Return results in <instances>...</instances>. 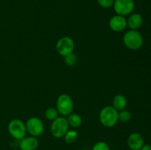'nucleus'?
<instances>
[{
	"label": "nucleus",
	"instance_id": "nucleus-6",
	"mask_svg": "<svg viewBox=\"0 0 151 150\" xmlns=\"http://www.w3.org/2000/svg\"><path fill=\"white\" fill-rule=\"evenodd\" d=\"M57 52L63 57L73 53L75 49V42L73 39L69 36L61 37L58 40L55 45Z\"/></svg>",
	"mask_w": 151,
	"mask_h": 150
},
{
	"label": "nucleus",
	"instance_id": "nucleus-12",
	"mask_svg": "<svg viewBox=\"0 0 151 150\" xmlns=\"http://www.w3.org/2000/svg\"><path fill=\"white\" fill-rule=\"evenodd\" d=\"M142 24L143 18L139 13H132L127 19V26H128L130 29L137 30L139 28L141 27Z\"/></svg>",
	"mask_w": 151,
	"mask_h": 150
},
{
	"label": "nucleus",
	"instance_id": "nucleus-18",
	"mask_svg": "<svg viewBox=\"0 0 151 150\" xmlns=\"http://www.w3.org/2000/svg\"><path fill=\"white\" fill-rule=\"evenodd\" d=\"M64 58V62L66 63V66H69V67H72V66H75V65L78 63V57L75 54L72 53V54H69V55L66 56V57H63Z\"/></svg>",
	"mask_w": 151,
	"mask_h": 150
},
{
	"label": "nucleus",
	"instance_id": "nucleus-22",
	"mask_svg": "<svg viewBox=\"0 0 151 150\" xmlns=\"http://www.w3.org/2000/svg\"><path fill=\"white\" fill-rule=\"evenodd\" d=\"M114 1H115V0H114Z\"/></svg>",
	"mask_w": 151,
	"mask_h": 150
},
{
	"label": "nucleus",
	"instance_id": "nucleus-10",
	"mask_svg": "<svg viewBox=\"0 0 151 150\" xmlns=\"http://www.w3.org/2000/svg\"><path fill=\"white\" fill-rule=\"evenodd\" d=\"M144 144V138L139 132L130 134L127 139V145L131 150H140Z\"/></svg>",
	"mask_w": 151,
	"mask_h": 150
},
{
	"label": "nucleus",
	"instance_id": "nucleus-7",
	"mask_svg": "<svg viewBox=\"0 0 151 150\" xmlns=\"http://www.w3.org/2000/svg\"><path fill=\"white\" fill-rule=\"evenodd\" d=\"M25 126L27 132H28L31 136L37 138L44 132V126L42 120L35 116L29 118L25 123Z\"/></svg>",
	"mask_w": 151,
	"mask_h": 150
},
{
	"label": "nucleus",
	"instance_id": "nucleus-3",
	"mask_svg": "<svg viewBox=\"0 0 151 150\" xmlns=\"http://www.w3.org/2000/svg\"><path fill=\"white\" fill-rule=\"evenodd\" d=\"M56 109L62 116H67L74 110V102L72 97L67 94H60L56 101Z\"/></svg>",
	"mask_w": 151,
	"mask_h": 150
},
{
	"label": "nucleus",
	"instance_id": "nucleus-5",
	"mask_svg": "<svg viewBox=\"0 0 151 150\" xmlns=\"http://www.w3.org/2000/svg\"><path fill=\"white\" fill-rule=\"evenodd\" d=\"M7 130L9 134L16 140H22L24 138L27 133L25 124L22 120L18 119H13L7 125Z\"/></svg>",
	"mask_w": 151,
	"mask_h": 150
},
{
	"label": "nucleus",
	"instance_id": "nucleus-4",
	"mask_svg": "<svg viewBox=\"0 0 151 150\" xmlns=\"http://www.w3.org/2000/svg\"><path fill=\"white\" fill-rule=\"evenodd\" d=\"M69 129V125L66 120V118L63 117V116H58L57 119L52 121L50 132L54 138H63L65 134Z\"/></svg>",
	"mask_w": 151,
	"mask_h": 150
},
{
	"label": "nucleus",
	"instance_id": "nucleus-21",
	"mask_svg": "<svg viewBox=\"0 0 151 150\" xmlns=\"http://www.w3.org/2000/svg\"><path fill=\"white\" fill-rule=\"evenodd\" d=\"M140 150H151V145L148 144H144Z\"/></svg>",
	"mask_w": 151,
	"mask_h": 150
},
{
	"label": "nucleus",
	"instance_id": "nucleus-13",
	"mask_svg": "<svg viewBox=\"0 0 151 150\" xmlns=\"http://www.w3.org/2000/svg\"><path fill=\"white\" fill-rule=\"evenodd\" d=\"M127 104H128V101H127L126 97L122 94H117L115 96L113 99V101H112V104H113L112 106L117 111L125 110Z\"/></svg>",
	"mask_w": 151,
	"mask_h": 150
},
{
	"label": "nucleus",
	"instance_id": "nucleus-20",
	"mask_svg": "<svg viewBox=\"0 0 151 150\" xmlns=\"http://www.w3.org/2000/svg\"><path fill=\"white\" fill-rule=\"evenodd\" d=\"M114 0H97L99 5L103 8H110L113 7Z\"/></svg>",
	"mask_w": 151,
	"mask_h": 150
},
{
	"label": "nucleus",
	"instance_id": "nucleus-8",
	"mask_svg": "<svg viewBox=\"0 0 151 150\" xmlns=\"http://www.w3.org/2000/svg\"><path fill=\"white\" fill-rule=\"evenodd\" d=\"M113 7L116 14L126 16L134 11L135 3L134 0H115Z\"/></svg>",
	"mask_w": 151,
	"mask_h": 150
},
{
	"label": "nucleus",
	"instance_id": "nucleus-11",
	"mask_svg": "<svg viewBox=\"0 0 151 150\" xmlns=\"http://www.w3.org/2000/svg\"><path fill=\"white\" fill-rule=\"evenodd\" d=\"M39 145V141L36 137H24L20 140L19 149L21 150H36Z\"/></svg>",
	"mask_w": 151,
	"mask_h": 150
},
{
	"label": "nucleus",
	"instance_id": "nucleus-19",
	"mask_svg": "<svg viewBox=\"0 0 151 150\" xmlns=\"http://www.w3.org/2000/svg\"><path fill=\"white\" fill-rule=\"evenodd\" d=\"M91 150H111L109 144L105 141H98L93 146Z\"/></svg>",
	"mask_w": 151,
	"mask_h": 150
},
{
	"label": "nucleus",
	"instance_id": "nucleus-9",
	"mask_svg": "<svg viewBox=\"0 0 151 150\" xmlns=\"http://www.w3.org/2000/svg\"><path fill=\"white\" fill-rule=\"evenodd\" d=\"M109 25L110 29L114 32H122L127 27V19L125 16L116 14L111 18Z\"/></svg>",
	"mask_w": 151,
	"mask_h": 150
},
{
	"label": "nucleus",
	"instance_id": "nucleus-1",
	"mask_svg": "<svg viewBox=\"0 0 151 150\" xmlns=\"http://www.w3.org/2000/svg\"><path fill=\"white\" fill-rule=\"evenodd\" d=\"M99 120L101 124L105 127H114L119 121L118 111L113 106H106L101 109L99 113Z\"/></svg>",
	"mask_w": 151,
	"mask_h": 150
},
{
	"label": "nucleus",
	"instance_id": "nucleus-16",
	"mask_svg": "<svg viewBox=\"0 0 151 150\" xmlns=\"http://www.w3.org/2000/svg\"><path fill=\"white\" fill-rule=\"evenodd\" d=\"M45 117L47 118V120L49 121H54L55 119H57L59 116V113L58 112L57 109L55 107H48L47 110H45Z\"/></svg>",
	"mask_w": 151,
	"mask_h": 150
},
{
	"label": "nucleus",
	"instance_id": "nucleus-2",
	"mask_svg": "<svg viewBox=\"0 0 151 150\" xmlns=\"http://www.w3.org/2000/svg\"><path fill=\"white\" fill-rule=\"evenodd\" d=\"M124 45L131 50H137L143 45V38L138 30L129 29L127 31L122 38Z\"/></svg>",
	"mask_w": 151,
	"mask_h": 150
},
{
	"label": "nucleus",
	"instance_id": "nucleus-14",
	"mask_svg": "<svg viewBox=\"0 0 151 150\" xmlns=\"http://www.w3.org/2000/svg\"><path fill=\"white\" fill-rule=\"evenodd\" d=\"M69 126L72 128H78L82 124V118L78 113H71L66 118Z\"/></svg>",
	"mask_w": 151,
	"mask_h": 150
},
{
	"label": "nucleus",
	"instance_id": "nucleus-17",
	"mask_svg": "<svg viewBox=\"0 0 151 150\" xmlns=\"http://www.w3.org/2000/svg\"><path fill=\"white\" fill-rule=\"evenodd\" d=\"M131 119V113L128 110H122L118 111V121L122 123H127Z\"/></svg>",
	"mask_w": 151,
	"mask_h": 150
},
{
	"label": "nucleus",
	"instance_id": "nucleus-15",
	"mask_svg": "<svg viewBox=\"0 0 151 150\" xmlns=\"http://www.w3.org/2000/svg\"><path fill=\"white\" fill-rule=\"evenodd\" d=\"M78 137V133L75 129H69L63 136V138L67 144H73L77 141Z\"/></svg>",
	"mask_w": 151,
	"mask_h": 150
}]
</instances>
